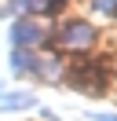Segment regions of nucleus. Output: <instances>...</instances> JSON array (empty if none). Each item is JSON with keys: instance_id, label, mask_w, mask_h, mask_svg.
Masks as SVG:
<instances>
[{"instance_id": "7ed1b4c3", "label": "nucleus", "mask_w": 117, "mask_h": 121, "mask_svg": "<svg viewBox=\"0 0 117 121\" xmlns=\"http://www.w3.org/2000/svg\"><path fill=\"white\" fill-rule=\"evenodd\" d=\"M29 106H37V95L26 88L18 92H0V114H11V110H29Z\"/></svg>"}, {"instance_id": "1a4fd4ad", "label": "nucleus", "mask_w": 117, "mask_h": 121, "mask_svg": "<svg viewBox=\"0 0 117 121\" xmlns=\"http://www.w3.org/2000/svg\"><path fill=\"white\" fill-rule=\"evenodd\" d=\"M92 121H117V114H88Z\"/></svg>"}, {"instance_id": "f257e3e1", "label": "nucleus", "mask_w": 117, "mask_h": 121, "mask_svg": "<svg viewBox=\"0 0 117 121\" xmlns=\"http://www.w3.org/2000/svg\"><path fill=\"white\" fill-rule=\"evenodd\" d=\"M95 40H99V30L88 18H66L51 30V44L66 48V52H92Z\"/></svg>"}, {"instance_id": "f03ea898", "label": "nucleus", "mask_w": 117, "mask_h": 121, "mask_svg": "<svg viewBox=\"0 0 117 121\" xmlns=\"http://www.w3.org/2000/svg\"><path fill=\"white\" fill-rule=\"evenodd\" d=\"M11 48H40V44H51V30L44 22H37L33 15H22V18H15L11 22Z\"/></svg>"}, {"instance_id": "39448f33", "label": "nucleus", "mask_w": 117, "mask_h": 121, "mask_svg": "<svg viewBox=\"0 0 117 121\" xmlns=\"http://www.w3.org/2000/svg\"><path fill=\"white\" fill-rule=\"evenodd\" d=\"M62 59L58 55H37V77H44V81H62Z\"/></svg>"}, {"instance_id": "0eeeda50", "label": "nucleus", "mask_w": 117, "mask_h": 121, "mask_svg": "<svg viewBox=\"0 0 117 121\" xmlns=\"http://www.w3.org/2000/svg\"><path fill=\"white\" fill-rule=\"evenodd\" d=\"M92 11H99V15H117V0H92Z\"/></svg>"}, {"instance_id": "423d86ee", "label": "nucleus", "mask_w": 117, "mask_h": 121, "mask_svg": "<svg viewBox=\"0 0 117 121\" xmlns=\"http://www.w3.org/2000/svg\"><path fill=\"white\" fill-rule=\"evenodd\" d=\"M15 4H18V11H26V15H44V0H15Z\"/></svg>"}, {"instance_id": "20e7f679", "label": "nucleus", "mask_w": 117, "mask_h": 121, "mask_svg": "<svg viewBox=\"0 0 117 121\" xmlns=\"http://www.w3.org/2000/svg\"><path fill=\"white\" fill-rule=\"evenodd\" d=\"M37 55L40 52H33V48H11V73H18V77L33 73L37 77Z\"/></svg>"}, {"instance_id": "9d476101", "label": "nucleus", "mask_w": 117, "mask_h": 121, "mask_svg": "<svg viewBox=\"0 0 117 121\" xmlns=\"http://www.w3.org/2000/svg\"><path fill=\"white\" fill-rule=\"evenodd\" d=\"M0 92H7V88H4V81H0Z\"/></svg>"}, {"instance_id": "6e6552de", "label": "nucleus", "mask_w": 117, "mask_h": 121, "mask_svg": "<svg viewBox=\"0 0 117 121\" xmlns=\"http://www.w3.org/2000/svg\"><path fill=\"white\" fill-rule=\"evenodd\" d=\"M62 8H66V0H44V15H62Z\"/></svg>"}]
</instances>
